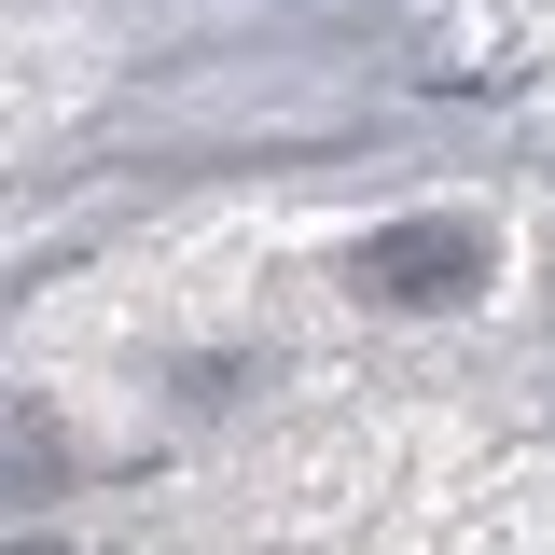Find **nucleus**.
Listing matches in <instances>:
<instances>
[{
	"mask_svg": "<svg viewBox=\"0 0 555 555\" xmlns=\"http://www.w3.org/2000/svg\"><path fill=\"white\" fill-rule=\"evenodd\" d=\"M486 264H500V250H486V222L430 208V222H389V236H361V264H347V278H361L375 306H459Z\"/></svg>",
	"mask_w": 555,
	"mask_h": 555,
	"instance_id": "nucleus-1",
	"label": "nucleus"
},
{
	"mask_svg": "<svg viewBox=\"0 0 555 555\" xmlns=\"http://www.w3.org/2000/svg\"><path fill=\"white\" fill-rule=\"evenodd\" d=\"M14 555H69V542H14Z\"/></svg>",
	"mask_w": 555,
	"mask_h": 555,
	"instance_id": "nucleus-2",
	"label": "nucleus"
}]
</instances>
